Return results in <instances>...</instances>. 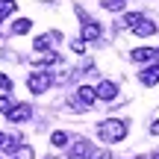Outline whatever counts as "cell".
I'll return each mask as SVG.
<instances>
[{"instance_id": "6da1fadb", "label": "cell", "mask_w": 159, "mask_h": 159, "mask_svg": "<svg viewBox=\"0 0 159 159\" xmlns=\"http://www.w3.org/2000/svg\"><path fill=\"white\" fill-rule=\"evenodd\" d=\"M97 136H100L106 144H118L121 139L127 136V121H121V118H106V121H100V124H97Z\"/></svg>"}, {"instance_id": "7a4b0ae2", "label": "cell", "mask_w": 159, "mask_h": 159, "mask_svg": "<svg viewBox=\"0 0 159 159\" xmlns=\"http://www.w3.org/2000/svg\"><path fill=\"white\" fill-rule=\"evenodd\" d=\"M50 85H53V74H50V71H33V74L27 77L30 94H44Z\"/></svg>"}, {"instance_id": "3957f363", "label": "cell", "mask_w": 159, "mask_h": 159, "mask_svg": "<svg viewBox=\"0 0 159 159\" xmlns=\"http://www.w3.org/2000/svg\"><path fill=\"white\" fill-rule=\"evenodd\" d=\"M94 94H97V100H103V103H112L115 97H118V85H115L112 80H100V83L94 85Z\"/></svg>"}, {"instance_id": "277c9868", "label": "cell", "mask_w": 159, "mask_h": 159, "mask_svg": "<svg viewBox=\"0 0 159 159\" xmlns=\"http://www.w3.org/2000/svg\"><path fill=\"white\" fill-rule=\"evenodd\" d=\"M33 118V106L30 103H15V106L6 112V121H12V124H24V121Z\"/></svg>"}, {"instance_id": "5b68a950", "label": "cell", "mask_w": 159, "mask_h": 159, "mask_svg": "<svg viewBox=\"0 0 159 159\" xmlns=\"http://www.w3.org/2000/svg\"><path fill=\"white\" fill-rule=\"evenodd\" d=\"M56 41H62V33H59V30H53V33H47V35H39V39L33 41V50H39V53H44V47H50V44H56Z\"/></svg>"}, {"instance_id": "8992f818", "label": "cell", "mask_w": 159, "mask_h": 159, "mask_svg": "<svg viewBox=\"0 0 159 159\" xmlns=\"http://www.w3.org/2000/svg\"><path fill=\"white\" fill-rule=\"evenodd\" d=\"M156 56H159V47H136V50L130 53L133 62H153Z\"/></svg>"}, {"instance_id": "52a82bcc", "label": "cell", "mask_w": 159, "mask_h": 159, "mask_svg": "<svg viewBox=\"0 0 159 159\" xmlns=\"http://www.w3.org/2000/svg\"><path fill=\"white\" fill-rule=\"evenodd\" d=\"M77 103H83L85 109L89 106H94V100H97V94H94V89H91V85H80L77 89V97H74Z\"/></svg>"}, {"instance_id": "ba28073f", "label": "cell", "mask_w": 159, "mask_h": 159, "mask_svg": "<svg viewBox=\"0 0 159 159\" xmlns=\"http://www.w3.org/2000/svg\"><path fill=\"white\" fill-rule=\"evenodd\" d=\"M24 148V139L18 136V133H12V136H6V142H3V150L9 156H18V150Z\"/></svg>"}, {"instance_id": "9c48e42d", "label": "cell", "mask_w": 159, "mask_h": 159, "mask_svg": "<svg viewBox=\"0 0 159 159\" xmlns=\"http://www.w3.org/2000/svg\"><path fill=\"white\" fill-rule=\"evenodd\" d=\"M139 80H142V85H156L159 83V65H148V68L139 74Z\"/></svg>"}, {"instance_id": "30bf717a", "label": "cell", "mask_w": 159, "mask_h": 159, "mask_svg": "<svg viewBox=\"0 0 159 159\" xmlns=\"http://www.w3.org/2000/svg\"><path fill=\"white\" fill-rule=\"evenodd\" d=\"M100 33H103V30H100V24H97V21H85L83 41H97V39H100Z\"/></svg>"}, {"instance_id": "8fae6325", "label": "cell", "mask_w": 159, "mask_h": 159, "mask_svg": "<svg viewBox=\"0 0 159 159\" xmlns=\"http://www.w3.org/2000/svg\"><path fill=\"white\" fill-rule=\"evenodd\" d=\"M30 27H33V21H30V18H18V21L9 27V33H12V35H27Z\"/></svg>"}, {"instance_id": "7c38bea8", "label": "cell", "mask_w": 159, "mask_h": 159, "mask_svg": "<svg viewBox=\"0 0 159 159\" xmlns=\"http://www.w3.org/2000/svg\"><path fill=\"white\" fill-rule=\"evenodd\" d=\"M142 21H144V15H142V12H127V15H124V21H121V27H130V30H136Z\"/></svg>"}, {"instance_id": "4fadbf2b", "label": "cell", "mask_w": 159, "mask_h": 159, "mask_svg": "<svg viewBox=\"0 0 159 159\" xmlns=\"http://www.w3.org/2000/svg\"><path fill=\"white\" fill-rule=\"evenodd\" d=\"M156 30H159V27H156V24H153V21H148V18H144V21H142V24H139V27H136V30H133V33H136V35H142V39H144V35H153V33H156Z\"/></svg>"}, {"instance_id": "5bb4252c", "label": "cell", "mask_w": 159, "mask_h": 159, "mask_svg": "<svg viewBox=\"0 0 159 159\" xmlns=\"http://www.w3.org/2000/svg\"><path fill=\"white\" fill-rule=\"evenodd\" d=\"M15 6H18L15 0H0V24H3L6 18H9L12 12H15Z\"/></svg>"}, {"instance_id": "9a60e30c", "label": "cell", "mask_w": 159, "mask_h": 159, "mask_svg": "<svg viewBox=\"0 0 159 159\" xmlns=\"http://www.w3.org/2000/svg\"><path fill=\"white\" fill-rule=\"evenodd\" d=\"M100 6H103L106 12H124L127 0H100Z\"/></svg>"}, {"instance_id": "2e32d148", "label": "cell", "mask_w": 159, "mask_h": 159, "mask_svg": "<svg viewBox=\"0 0 159 159\" xmlns=\"http://www.w3.org/2000/svg\"><path fill=\"white\" fill-rule=\"evenodd\" d=\"M50 144H53V148H65V144H68V133L56 130V133L50 136Z\"/></svg>"}, {"instance_id": "e0dca14e", "label": "cell", "mask_w": 159, "mask_h": 159, "mask_svg": "<svg viewBox=\"0 0 159 159\" xmlns=\"http://www.w3.org/2000/svg\"><path fill=\"white\" fill-rule=\"evenodd\" d=\"M18 159H35V153H33V148H30V144H24V148L18 150Z\"/></svg>"}, {"instance_id": "ac0fdd59", "label": "cell", "mask_w": 159, "mask_h": 159, "mask_svg": "<svg viewBox=\"0 0 159 159\" xmlns=\"http://www.w3.org/2000/svg\"><path fill=\"white\" fill-rule=\"evenodd\" d=\"M71 50H74V53H85V41L83 39H74V41H71Z\"/></svg>"}, {"instance_id": "d6986e66", "label": "cell", "mask_w": 159, "mask_h": 159, "mask_svg": "<svg viewBox=\"0 0 159 159\" xmlns=\"http://www.w3.org/2000/svg\"><path fill=\"white\" fill-rule=\"evenodd\" d=\"M12 106H15V103H12L9 97H0V112H9Z\"/></svg>"}, {"instance_id": "ffe728a7", "label": "cell", "mask_w": 159, "mask_h": 159, "mask_svg": "<svg viewBox=\"0 0 159 159\" xmlns=\"http://www.w3.org/2000/svg\"><path fill=\"white\" fill-rule=\"evenodd\" d=\"M0 89H3V91H9V89H12V80L6 77V74H0Z\"/></svg>"}, {"instance_id": "44dd1931", "label": "cell", "mask_w": 159, "mask_h": 159, "mask_svg": "<svg viewBox=\"0 0 159 159\" xmlns=\"http://www.w3.org/2000/svg\"><path fill=\"white\" fill-rule=\"evenodd\" d=\"M150 136H159V118L153 121V124H150Z\"/></svg>"}, {"instance_id": "7402d4cb", "label": "cell", "mask_w": 159, "mask_h": 159, "mask_svg": "<svg viewBox=\"0 0 159 159\" xmlns=\"http://www.w3.org/2000/svg\"><path fill=\"white\" fill-rule=\"evenodd\" d=\"M68 159H89V156H85V153H77V150H71V153H68Z\"/></svg>"}, {"instance_id": "603a6c76", "label": "cell", "mask_w": 159, "mask_h": 159, "mask_svg": "<svg viewBox=\"0 0 159 159\" xmlns=\"http://www.w3.org/2000/svg\"><path fill=\"white\" fill-rule=\"evenodd\" d=\"M3 142H6V133H0V148H3Z\"/></svg>"}, {"instance_id": "cb8c5ba5", "label": "cell", "mask_w": 159, "mask_h": 159, "mask_svg": "<svg viewBox=\"0 0 159 159\" xmlns=\"http://www.w3.org/2000/svg\"><path fill=\"white\" fill-rule=\"evenodd\" d=\"M44 159H56V156H53V153H50V156H44Z\"/></svg>"}, {"instance_id": "d4e9b609", "label": "cell", "mask_w": 159, "mask_h": 159, "mask_svg": "<svg viewBox=\"0 0 159 159\" xmlns=\"http://www.w3.org/2000/svg\"><path fill=\"white\" fill-rule=\"evenodd\" d=\"M153 159H159V150H156V153H153Z\"/></svg>"}]
</instances>
